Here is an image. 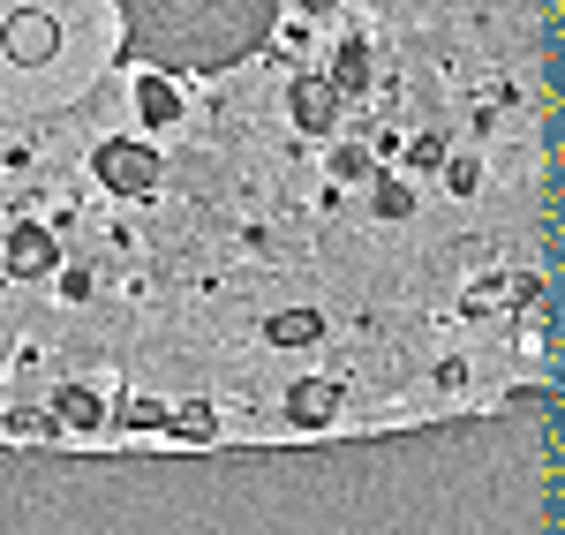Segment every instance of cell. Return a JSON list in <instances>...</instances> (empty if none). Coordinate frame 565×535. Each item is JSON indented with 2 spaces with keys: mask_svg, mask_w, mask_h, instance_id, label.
<instances>
[{
  "mask_svg": "<svg viewBox=\"0 0 565 535\" xmlns=\"http://www.w3.org/2000/svg\"><path fill=\"white\" fill-rule=\"evenodd\" d=\"M98 181L114 196H151L159 189V151L151 143H98Z\"/></svg>",
  "mask_w": 565,
  "mask_h": 535,
  "instance_id": "1",
  "label": "cell"
},
{
  "mask_svg": "<svg viewBox=\"0 0 565 535\" xmlns=\"http://www.w3.org/2000/svg\"><path fill=\"white\" fill-rule=\"evenodd\" d=\"M0 45H8V61L39 68V61H53V45H61V23H53L45 8H23V15H8V31H0Z\"/></svg>",
  "mask_w": 565,
  "mask_h": 535,
  "instance_id": "2",
  "label": "cell"
},
{
  "mask_svg": "<svg viewBox=\"0 0 565 535\" xmlns=\"http://www.w3.org/2000/svg\"><path fill=\"white\" fill-rule=\"evenodd\" d=\"M53 265H61L53 234H39V226H15V234H8V271H15V279H45Z\"/></svg>",
  "mask_w": 565,
  "mask_h": 535,
  "instance_id": "3",
  "label": "cell"
},
{
  "mask_svg": "<svg viewBox=\"0 0 565 535\" xmlns=\"http://www.w3.org/2000/svg\"><path fill=\"white\" fill-rule=\"evenodd\" d=\"M287 415H295V422H309V430H317V422H332V415H340V385H324V377H302V385L287 393Z\"/></svg>",
  "mask_w": 565,
  "mask_h": 535,
  "instance_id": "4",
  "label": "cell"
},
{
  "mask_svg": "<svg viewBox=\"0 0 565 535\" xmlns=\"http://www.w3.org/2000/svg\"><path fill=\"white\" fill-rule=\"evenodd\" d=\"M317 332H324V317H317V310H279V317H271V340H279V347H309Z\"/></svg>",
  "mask_w": 565,
  "mask_h": 535,
  "instance_id": "5",
  "label": "cell"
},
{
  "mask_svg": "<svg viewBox=\"0 0 565 535\" xmlns=\"http://www.w3.org/2000/svg\"><path fill=\"white\" fill-rule=\"evenodd\" d=\"M136 106H143V121H174V114H181V90L151 76V84H136Z\"/></svg>",
  "mask_w": 565,
  "mask_h": 535,
  "instance_id": "6",
  "label": "cell"
},
{
  "mask_svg": "<svg viewBox=\"0 0 565 535\" xmlns=\"http://www.w3.org/2000/svg\"><path fill=\"white\" fill-rule=\"evenodd\" d=\"M61 422H76V430H98V422H106V407L90 400L84 385H68V393H61Z\"/></svg>",
  "mask_w": 565,
  "mask_h": 535,
  "instance_id": "7",
  "label": "cell"
},
{
  "mask_svg": "<svg viewBox=\"0 0 565 535\" xmlns=\"http://www.w3.org/2000/svg\"><path fill=\"white\" fill-rule=\"evenodd\" d=\"M121 422H129V430H167L174 415H167L159 400H129V407H121Z\"/></svg>",
  "mask_w": 565,
  "mask_h": 535,
  "instance_id": "8",
  "label": "cell"
},
{
  "mask_svg": "<svg viewBox=\"0 0 565 535\" xmlns=\"http://www.w3.org/2000/svg\"><path fill=\"white\" fill-rule=\"evenodd\" d=\"M167 430H181V438H212V407H204V400H189V407L174 415V422H167Z\"/></svg>",
  "mask_w": 565,
  "mask_h": 535,
  "instance_id": "9",
  "label": "cell"
},
{
  "mask_svg": "<svg viewBox=\"0 0 565 535\" xmlns=\"http://www.w3.org/2000/svg\"><path fill=\"white\" fill-rule=\"evenodd\" d=\"M445 181H452V196H468V189L482 181V167H476V159H452V167H445Z\"/></svg>",
  "mask_w": 565,
  "mask_h": 535,
  "instance_id": "10",
  "label": "cell"
},
{
  "mask_svg": "<svg viewBox=\"0 0 565 535\" xmlns=\"http://www.w3.org/2000/svg\"><path fill=\"white\" fill-rule=\"evenodd\" d=\"M332 167H340V174H370V151H354V143H348V151H332Z\"/></svg>",
  "mask_w": 565,
  "mask_h": 535,
  "instance_id": "11",
  "label": "cell"
},
{
  "mask_svg": "<svg viewBox=\"0 0 565 535\" xmlns=\"http://www.w3.org/2000/svg\"><path fill=\"white\" fill-rule=\"evenodd\" d=\"M377 212H385V220H399V212H407V189H392V181H385V189H377Z\"/></svg>",
  "mask_w": 565,
  "mask_h": 535,
  "instance_id": "12",
  "label": "cell"
},
{
  "mask_svg": "<svg viewBox=\"0 0 565 535\" xmlns=\"http://www.w3.org/2000/svg\"><path fill=\"white\" fill-rule=\"evenodd\" d=\"M0 287H8V271H0Z\"/></svg>",
  "mask_w": 565,
  "mask_h": 535,
  "instance_id": "13",
  "label": "cell"
}]
</instances>
